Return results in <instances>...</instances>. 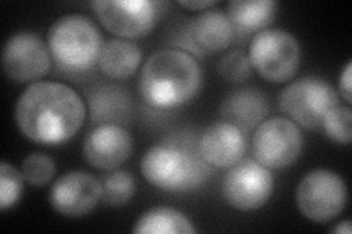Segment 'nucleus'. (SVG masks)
I'll use <instances>...</instances> for the list:
<instances>
[{
    "label": "nucleus",
    "mask_w": 352,
    "mask_h": 234,
    "mask_svg": "<svg viewBox=\"0 0 352 234\" xmlns=\"http://www.w3.org/2000/svg\"><path fill=\"white\" fill-rule=\"evenodd\" d=\"M85 104L71 86L59 82H34L18 98L15 121L31 142L60 145L84 125Z\"/></svg>",
    "instance_id": "nucleus-1"
},
{
    "label": "nucleus",
    "mask_w": 352,
    "mask_h": 234,
    "mask_svg": "<svg viewBox=\"0 0 352 234\" xmlns=\"http://www.w3.org/2000/svg\"><path fill=\"white\" fill-rule=\"evenodd\" d=\"M203 71L194 56L178 49L153 53L144 63L138 80V91L144 102L160 110L190 103L201 90Z\"/></svg>",
    "instance_id": "nucleus-2"
},
{
    "label": "nucleus",
    "mask_w": 352,
    "mask_h": 234,
    "mask_svg": "<svg viewBox=\"0 0 352 234\" xmlns=\"http://www.w3.org/2000/svg\"><path fill=\"white\" fill-rule=\"evenodd\" d=\"M103 37L94 22L80 14L60 16L53 22L47 34L52 59L60 69L82 73L98 63Z\"/></svg>",
    "instance_id": "nucleus-3"
},
{
    "label": "nucleus",
    "mask_w": 352,
    "mask_h": 234,
    "mask_svg": "<svg viewBox=\"0 0 352 234\" xmlns=\"http://www.w3.org/2000/svg\"><path fill=\"white\" fill-rule=\"evenodd\" d=\"M144 179L166 192H191L208 177V164L201 155L176 145H154L141 160Z\"/></svg>",
    "instance_id": "nucleus-4"
},
{
    "label": "nucleus",
    "mask_w": 352,
    "mask_h": 234,
    "mask_svg": "<svg viewBox=\"0 0 352 234\" xmlns=\"http://www.w3.org/2000/svg\"><path fill=\"white\" fill-rule=\"evenodd\" d=\"M248 59L252 71L263 80L273 84L288 82L300 69L301 46L288 31L264 30L252 38Z\"/></svg>",
    "instance_id": "nucleus-5"
},
{
    "label": "nucleus",
    "mask_w": 352,
    "mask_h": 234,
    "mask_svg": "<svg viewBox=\"0 0 352 234\" xmlns=\"http://www.w3.org/2000/svg\"><path fill=\"white\" fill-rule=\"evenodd\" d=\"M338 94L327 81L305 76L283 88L279 108L296 126L314 130L322 128L326 115L338 106Z\"/></svg>",
    "instance_id": "nucleus-6"
},
{
    "label": "nucleus",
    "mask_w": 352,
    "mask_h": 234,
    "mask_svg": "<svg viewBox=\"0 0 352 234\" xmlns=\"http://www.w3.org/2000/svg\"><path fill=\"white\" fill-rule=\"evenodd\" d=\"M296 207L314 222H329L342 214L346 205V185L338 173L318 169L308 172L296 187Z\"/></svg>",
    "instance_id": "nucleus-7"
},
{
    "label": "nucleus",
    "mask_w": 352,
    "mask_h": 234,
    "mask_svg": "<svg viewBox=\"0 0 352 234\" xmlns=\"http://www.w3.org/2000/svg\"><path fill=\"white\" fill-rule=\"evenodd\" d=\"M251 151L254 160L270 170L288 169L301 157V129L286 117L263 120L252 135Z\"/></svg>",
    "instance_id": "nucleus-8"
},
{
    "label": "nucleus",
    "mask_w": 352,
    "mask_h": 234,
    "mask_svg": "<svg viewBox=\"0 0 352 234\" xmlns=\"http://www.w3.org/2000/svg\"><path fill=\"white\" fill-rule=\"evenodd\" d=\"M163 3L148 0H100L91 8L100 24L125 40L146 37L157 25Z\"/></svg>",
    "instance_id": "nucleus-9"
},
{
    "label": "nucleus",
    "mask_w": 352,
    "mask_h": 234,
    "mask_svg": "<svg viewBox=\"0 0 352 234\" xmlns=\"http://www.w3.org/2000/svg\"><path fill=\"white\" fill-rule=\"evenodd\" d=\"M274 179L270 169L256 160H244L230 167L222 182L226 202L238 211H256L269 202Z\"/></svg>",
    "instance_id": "nucleus-10"
},
{
    "label": "nucleus",
    "mask_w": 352,
    "mask_h": 234,
    "mask_svg": "<svg viewBox=\"0 0 352 234\" xmlns=\"http://www.w3.org/2000/svg\"><path fill=\"white\" fill-rule=\"evenodd\" d=\"M49 46L38 34L19 31L6 41L2 51V66L6 76L15 82H34L52 69Z\"/></svg>",
    "instance_id": "nucleus-11"
},
{
    "label": "nucleus",
    "mask_w": 352,
    "mask_h": 234,
    "mask_svg": "<svg viewBox=\"0 0 352 234\" xmlns=\"http://www.w3.org/2000/svg\"><path fill=\"white\" fill-rule=\"evenodd\" d=\"M49 200L60 215L84 217L102 200V183L87 172L65 173L53 183Z\"/></svg>",
    "instance_id": "nucleus-12"
},
{
    "label": "nucleus",
    "mask_w": 352,
    "mask_h": 234,
    "mask_svg": "<svg viewBox=\"0 0 352 234\" xmlns=\"http://www.w3.org/2000/svg\"><path fill=\"white\" fill-rule=\"evenodd\" d=\"M134 150L131 133L119 125H97L82 143L85 161L97 170L112 172L122 165Z\"/></svg>",
    "instance_id": "nucleus-13"
},
{
    "label": "nucleus",
    "mask_w": 352,
    "mask_h": 234,
    "mask_svg": "<svg viewBox=\"0 0 352 234\" xmlns=\"http://www.w3.org/2000/svg\"><path fill=\"white\" fill-rule=\"evenodd\" d=\"M185 37L191 56H206L226 50L234 41L235 30L222 10L207 9L190 22Z\"/></svg>",
    "instance_id": "nucleus-14"
},
{
    "label": "nucleus",
    "mask_w": 352,
    "mask_h": 234,
    "mask_svg": "<svg viewBox=\"0 0 352 234\" xmlns=\"http://www.w3.org/2000/svg\"><path fill=\"white\" fill-rule=\"evenodd\" d=\"M247 150L245 133L236 126L220 121L208 128L198 143V154L216 169H230L244 159Z\"/></svg>",
    "instance_id": "nucleus-15"
},
{
    "label": "nucleus",
    "mask_w": 352,
    "mask_h": 234,
    "mask_svg": "<svg viewBox=\"0 0 352 234\" xmlns=\"http://www.w3.org/2000/svg\"><path fill=\"white\" fill-rule=\"evenodd\" d=\"M220 115L225 121L236 126L244 133L256 130L269 115L267 100L260 91L242 88L230 93L220 107Z\"/></svg>",
    "instance_id": "nucleus-16"
},
{
    "label": "nucleus",
    "mask_w": 352,
    "mask_h": 234,
    "mask_svg": "<svg viewBox=\"0 0 352 234\" xmlns=\"http://www.w3.org/2000/svg\"><path fill=\"white\" fill-rule=\"evenodd\" d=\"M142 59V51L135 43L113 38L103 44L98 68L110 80L124 81L134 75Z\"/></svg>",
    "instance_id": "nucleus-17"
},
{
    "label": "nucleus",
    "mask_w": 352,
    "mask_h": 234,
    "mask_svg": "<svg viewBox=\"0 0 352 234\" xmlns=\"http://www.w3.org/2000/svg\"><path fill=\"white\" fill-rule=\"evenodd\" d=\"M278 3L274 0H234L228 5V18L235 32L250 34L267 30L274 21Z\"/></svg>",
    "instance_id": "nucleus-18"
},
{
    "label": "nucleus",
    "mask_w": 352,
    "mask_h": 234,
    "mask_svg": "<svg viewBox=\"0 0 352 234\" xmlns=\"http://www.w3.org/2000/svg\"><path fill=\"white\" fill-rule=\"evenodd\" d=\"M131 98L119 86H102L90 97L91 120L97 125L126 124L131 119Z\"/></svg>",
    "instance_id": "nucleus-19"
},
{
    "label": "nucleus",
    "mask_w": 352,
    "mask_h": 234,
    "mask_svg": "<svg viewBox=\"0 0 352 234\" xmlns=\"http://www.w3.org/2000/svg\"><path fill=\"white\" fill-rule=\"evenodd\" d=\"M137 234H194L191 220L170 207H156L142 214L132 230Z\"/></svg>",
    "instance_id": "nucleus-20"
},
{
    "label": "nucleus",
    "mask_w": 352,
    "mask_h": 234,
    "mask_svg": "<svg viewBox=\"0 0 352 234\" xmlns=\"http://www.w3.org/2000/svg\"><path fill=\"white\" fill-rule=\"evenodd\" d=\"M102 200L110 207L126 205L135 194V179L129 172L112 170L102 177Z\"/></svg>",
    "instance_id": "nucleus-21"
},
{
    "label": "nucleus",
    "mask_w": 352,
    "mask_h": 234,
    "mask_svg": "<svg viewBox=\"0 0 352 234\" xmlns=\"http://www.w3.org/2000/svg\"><path fill=\"white\" fill-rule=\"evenodd\" d=\"M21 173L28 185L43 187L50 183L54 174H56V164H54L50 155L34 152L22 161Z\"/></svg>",
    "instance_id": "nucleus-22"
},
{
    "label": "nucleus",
    "mask_w": 352,
    "mask_h": 234,
    "mask_svg": "<svg viewBox=\"0 0 352 234\" xmlns=\"http://www.w3.org/2000/svg\"><path fill=\"white\" fill-rule=\"evenodd\" d=\"M322 128L326 137L339 145L352 141V111L348 106H336L326 115Z\"/></svg>",
    "instance_id": "nucleus-23"
},
{
    "label": "nucleus",
    "mask_w": 352,
    "mask_h": 234,
    "mask_svg": "<svg viewBox=\"0 0 352 234\" xmlns=\"http://www.w3.org/2000/svg\"><path fill=\"white\" fill-rule=\"evenodd\" d=\"M217 73L229 84L245 82L252 73L248 56L242 50L226 53L217 63Z\"/></svg>",
    "instance_id": "nucleus-24"
},
{
    "label": "nucleus",
    "mask_w": 352,
    "mask_h": 234,
    "mask_svg": "<svg viewBox=\"0 0 352 234\" xmlns=\"http://www.w3.org/2000/svg\"><path fill=\"white\" fill-rule=\"evenodd\" d=\"M24 177L14 165L6 161L0 163V209L6 211L14 207L22 195Z\"/></svg>",
    "instance_id": "nucleus-25"
},
{
    "label": "nucleus",
    "mask_w": 352,
    "mask_h": 234,
    "mask_svg": "<svg viewBox=\"0 0 352 234\" xmlns=\"http://www.w3.org/2000/svg\"><path fill=\"white\" fill-rule=\"evenodd\" d=\"M351 86H352V63L348 62L342 73L339 76V91L342 98L349 104L351 103Z\"/></svg>",
    "instance_id": "nucleus-26"
},
{
    "label": "nucleus",
    "mask_w": 352,
    "mask_h": 234,
    "mask_svg": "<svg viewBox=\"0 0 352 234\" xmlns=\"http://www.w3.org/2000/svg\"><path fill=\"white\" fill-rule=\"evenodd\" d=\"M178 5H181L185 9H190V10H207L208 8H213L216 5V2H212V0H208V2H200V0H197V2H178Z\"/></svg>",
    "instance_id": "nucleus-27"
},
{
    "label": "nucleus",
    "mask_w": 352,
    "mask_h": 234,
    "mask_svg": "<svg viewBox=\"0 0 352 234\" xmlns=\"http://www.w3.org/2000/svg\"><path fill=\"white\" fill-rule=\"evenodd\" d=\"M332 233H335V234H351L352 233L351 221L349 220H344L342 222H339V224L332 230Z\"/></svg>",
    "instance_id": "nucleus-28"
}]
</instances>
